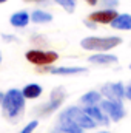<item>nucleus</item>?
Listing matches in <instances>:
<instances>
[{
	"label": "nucleus",
	"mask_w": 131,
	"mask_h": 133,
	"mask_svg": "<svg viewBox=\"0 0 131 133\" xmlns=\"http://www.w3.org/2000/svg\"><path fill=\"white\" fill-rule=\"evenodd\" d=\"M111 28L117 31H131V14L119 12V16L113 20Z\"/></svg>",
	"instance_id": "nucleus-14"
},
{
	"label": "nucleus",
	"mask_w": 131,
	"mask_h": 133,
	"mask_svg": "<svg viewBox=\"0 0 131 133\" xmlns=\"http://www.w3.org/2000/svg\"><path fill=\"white\" fill-rule=\"evenodd\" d=\"M83 110L86 111V115L97 124V125H103V127H108L110 125V118L105 115V111L102 110L100 105H90V107H83Z\"/></svg>",
	"instance_id": "nucleus-12"
},
{
	"label": "nucleus",
	"mask_w": 131,
	"mask_h": 133,
	"mask_svg": "<svg viewBox=\"0 0 131 133\" xmlns=\"http://www.w3.org/2000/svg\"><path fill=\"white\" fill-rule=\"evenodd\" d=\"M25 59L39 68H45V66H51L53 64H56L59 59V54L56 51H51V50L31 48L25 53Z\"/></svg>",
	"instance_id": "nucleus-4"
},
{
	"label": "nucleus",
	"mask_w": 131,
	"mask_h": 133,
	"mask_svg": "<svg viewBox=\"0 0 131 133\" xmlns=\"http://www.w3.org/2000/svg\"><path fill=\"white\" fill-rule=\"evenodd\" d=\"M117 16H119L117 9H105V8H102V9H97V11H93L86 19H90L91 22H94L97 25H111L113 20Z\"/></svg>",
	"instance_id": "nucleus-8"
},
{
	"label": "nucleus",
	"mask_w": 131,
	"mask_h": 133,
	"mask_svg": "<svg viewBox=\"0 0 131 133\" xmlns=\"http://www.w3.org/2000/svg\"><path fill=\"white\" fill-rule=\"evenodd\" d=\"M66 99V90L63 87H56L53 88L51 95H49V99L46 101L45 104H40L39 107L34 108V113L40 118H45V116H51L53 113H56Z\"/></svg>",
	"instance_id": "nucleus-3"
},
{
	"label": "nucleus",
	"mask_w": 131,
	"mask_h": 133,
	"mask_svg": "<svg viewBox=\"0 0 131 133\" xmlns=\"http://www.w3.org/2000/svg\"><path fill=\"white\" fill-rule=\"evenodd\" d=\"M100 5L105 9H117L119 0H100Z\"/></svg>",
	"instance_id": "nucleus-20"
},
{
	"label": "nucleus",
	"mask_w": 131,
	"mask_h": 133,
	"mask_svg": "<svg viewBox=\"0 0 131 133\" xmlns=\"http://www.w3.org/2000/svg\"><path fill=\"white\" fill-rule=\"evenodd\" d=\"M88 5H91V6H96L97 3H100V0H85Z\"/></svg>",
	"instance_id": "nucleus-24"
},
{
	"label": "nucleus",
	"mask_w": 131,
	"mask_h": 133,
	"mask_svg": "<svg viewBox=\"0 0 131 133\" xmlns=\"http://www.w3.org/2000/svg\"><path fill=\"white\" fill-rule=\"evenodd\" d=\"M53 133H57V132H53Z\"/></svg>",
	"instance_id": "nucleus-31"
},
{
	"label": "nucleus",
	"mask_w": 131,
	"mask_h": 133,
	"mask_svg": "<svg viewBox=\"0 0 131 133\" xmlns=\"http://www.w3.org/2000/svg\"><path fill=\"white\" fill-rule=\"evenodd\" d=\"M88 62L94 64V65H99V66H108V65L117 64L119 59L113 53H96V54H91L88 57Z\"/></svg>",
	"instance_id": "nucleus-13"
},
{
	"label": "nucleus",
	"mask_w": 131,
	"mask_h": 133,
	"mask_svg": "<svg viewBox=\"0 0 131 133\" xmlns=\"http://www.w3.org/2000/svg\"><path fill=\"white\" fill-rule=\"evenodd\" d=\"M123 42L119 36H88L80 40V46L86 51H96V53H108L119 46Z\"/></svg>",
	"instance_id": "nucleus-2"
},
{
	"label": "nucleus",
	"mask_w": 131,
	"mask_h": 133,
	"mask_svg": "<svg viewBox=\"0 0 131 133\" xmlns=\"http://www.w3.org/2000/svg\"><path fill=\"white\" fill-rule=\"evenodd\" d=\"M130 70H131V64H130Z\"/></svg>",
	"instance_id": "nucleus-30"
},
{
	"label": "nucleus",
	"mask_w": 131,
	"mask_h": 133,
	"mask_svg": "<svg viewBox=\"0 0 131 133\" xmlns=\"http://www.w3.org/2000/svg\"><path fill=\"white\" fill-rule=\"evenodd\" d=\"M53 132L57 133H83L85 130L82 127H79L74 121H71L68 116H66L63 111H60L59 118H57V125Z\"/></svg>",
	"instance_id": "nucleus-9"
},
{
	"label": "nucleus",
	"mask_w": 131,
	"mask_h": 133,
	"mask_svg": "<svg viewBox=\"0 0 131 133\" xmlns=\"http://www.w3.org/2000/svg\"><path fill=\"white\" fill-rule=\"evenodd\" d=\"M85 25H86V28H90V30H96V28H97V23L91 22L90 19H85Z\"/></svg>",
	"instance_id": "nucleus-23"
},
{
	"label": "nucleus",
	"mask_w": 131,
	"mask_h": 133,
	"mask_svg": "<svg viewBox=\"0 0 131 133\" xmlns=\"http://www.w3.org/2000/svg\"><path fill=\"white\" fill-rule=\"evenodd\" d=\"M66 116L74 121L79 127H82L83 130H93L97 127V124L86 115V111L83 110V107H79V105H69L66 107L65 110H62Z\"/></svg>",
	"instance_id": "nucleus-5"
},
{
	"label": "nucleus",
	"mask_w": 131,
	"mask_h": 133,
	"mask_svg": "<svg viewBox=\"0 0 131 133\" xmlns=\"http://www.w3.org/2000/svg\"><path fill=\"white\" fill-rule=\"evenodd\" d=\"M102 110L105 111V115L110 118L111 122H119L127 116V110L122 101H110V99H103L100 102Z\"/></svg>",
	"instance_id": "nucleus-6"
},
{
	"label": "nucleus",
	"mask_w": 131,
	"mask_h": 133,
	"mask_svg": "<svg viewBox=\"0 0 131 133\" xmlns=\"http://www.w3.org/2000/svg\"><path fill=\"white\" fill-rule=\"evenodd\" d=\"M22 93L25 96V99H39L43 93V88L40 84H35V82H31V84H26L23 88H22Z\"/></svg>",
	"instance_id": "nucleus-17"
},
{
	"label": "nucleus",
	"mask_w": 131,
	"mask_h": 133,
	"mask_svg": "<svg viewBox=\"0 0 131 133\" xmlns=\"http://www.w3.org/2000/svg\"><path fill=\"white\" fill-rule=\"evenodd\" d=\"M102 96L110 101H122L125 99V84L123 82H106L102 85L100 90Z\"/></svg>",
	"instance_id": "nucleus-7"
},
{
	"label": "nucleus",
	"mask_w": 131,
	"mask_h": 133,
	"mask_svg": "<svg viewBox=\"0 0 131 133\" xmlns=\"http://www.w3.org/2000/svg\"><path fill=\"white\" fill-rule=\"evenodd\" d=\"M125 99L131 101V82L125 85Z\"/></svg>",
	"instance_id": "nucleus-22"
},
{
	"label": "nucleus",
	"mask_w": 131,
	"mask_h": 133,
	"mask_svg": "<svg viewBox=\"0 0 131 133\" xmlns=\"http://www.w3.org/2000/svg\"><path fill=\"white\" fill-rule=\"evenodd\" d=\"M2 61H3V56H2V51H0V65H2Z\"/></svg>",
	"instance_id": "nucleus-28"
},
{
	"label": "nucleus",
	"mask_w": 131,
	"mask_h": 133,
	"mask_svg": "<svg viewBox=\"0 0 131 133\" xmlns=\"http://www.w3.org/2000/svg\"><path fill=\"white\" fill-rule=\"evenodd\" d=\"M80 104L82 107H90V105H100V102L103 101V96L102 93L97 91V90H90L86 93H83L80 96Z\"/></svg>",
	"instance_id": "nucleus-15"
},
{
	"label": "nucleus",
	"mask_w": 131,
	"mask_h": 133,
	"mask_svg": "<svg viewBox=\"0 0 131 133\" xmlns=\"http://www.w3.org/2000/svg\"><path fill=\"white\" fill-rule=\"evenodd\" d=\"M2 39L5 42H19V39L16 36H12V34H2Z\"/></svg>",
	"instance_id": "nucleus-21"
},
{
	"label": "nucleus",
	"mask_w": 131,
	"mask_h": 133,
	"mask_svg": "<svg viewBox=\"0 0 131 133\" xmlns=\"http://www.w3.org/2000/svg\"><path fill=\"white\" fill-rule=\"evenodd\" d=\"M3 96H5V93H2V91H0V108H2V102H3Z\"/></svg>",
	"instance_id": "nucleus-26"
},
{
	"label": "nucleus",
	"mask_w": 131,
	"mask_h": 133,
	"mask_svg": "<svg viewBox=\"0 0 131 133\" xmlns=\"http://www.w3.org/2000/svg\"><path fill=\"white\" fill-rule=\"evenodd\" d=\"M97 133H111V132H108V130H100V132H97Z\"/></svg>",
	"instance_id": "nucleus-27"
},
{
	"label": "nucleus",
	"mask_w": 131,
	"mask_h": 133,
	"mask_svg": "<svg viewBox=\"0 0 131 133\" xmlns=\"http://www.w3.org/2000/svg\"><path fill=\"white\" fill-rule=\"evenodd\" d=\"M6 2H8V0H0V5H2V3H6Z\"/></svg>",
	"instance_id": "nucleus-29"
},
{
	"label": "nucleus",
	"mask_w": 131,
	"mask_h": 133,
	"mask_svg": "<svg viewBox=\"0 0 131 133\" xmlns=\"http://www.w3.org/2000/svg\"><path fill=\"white\" fill-rule=\"evenodd\" d=\"M37 125H39V121H37V119H33V121H30L19 133H33L34 130L37 129Z\"/></svg>",
	"instance_id": "nucleus-19"
},
{
	"label": "nucleus",
	"mask_w": 131,
	"mask_h": 133,
	"mask_svg": "<svg viewBox=\"0 0 131 133\" xmlns=\"http://www.w3.org/2000/svg\"><path fill=\"white\" fill-rule=\"evenodd\" d=\"M31 22L35 25H46L53 22V14L46 9H34L31 11Z\"/></svg>",
	"instance_id": "nucleus-16"
},
{
	"label": "nucleus",
	"mask_w": 131,
	"mask_h": 133,
	"mask_svg": "<svg viewBox=\"0 0 131 133\" xmlns=\"http://www.w3.org/2000/svg\"><path fill=\"white\" fill-rule=\"evenodd\" d=\"M40 71H46L49 74H54V76H77V74H83L88 71V68L85 66H45V68H40Z\"/></svg>",
	"instance_id": "nucleus-10"
},
{
	"label": "nucleus",
	"mask_w": 131,
	"mask_h": 133,
	"mask_svg": "<svg viewBox=\"0 0 131 133\" xmlns=\"http://www.w3.org/2000/svg\"><path fill=\"white\" fill-rule=\"evenodd\" d=\"M25 2H30V3H40V2H45V0H25Z\"/></svg>",
	"instance_id": "nucleus-25"
},
{
	"label": "nucleus",
	"mask_w": 131,
	"mask_h": 133,
	"mask_svg": "<svg viewBox=\"0 0 131 133\" xmlns=\"http://www.w3.org/2000/svg\"><path fill=\"white\" fill-rule=\"evenodd\" d=\"M25 108H26V99L22 93V90L19 88H9L2 102V113L3 118L12 124L19 122L23 115H25Z\"/></svg>",
	"instance_id": "nucleus-1"
},
{
	"label": "nucleus",
	"mask_w": 131,
	"mask_h": 133,
	"mask_svg": "<svg viewBox=\"0 0 131 133\" xmlns=\"http://www.w3.org/2000/svg\"><path fill=\"white\" fill-rule=\"evenodd\" d=\"M54 3L59 5L68 14H72L76 11V6H77V0H54Z\"/></svg>",
	"instance_id": "nucleus-18"
},
{
	"label": "nucleus",
	"mask_w": 131,
	"mask_h": 133,
	"mask_svg": "<svg viewBox=\"0 0 131 133\" xmlns=\"http://www.w3.org/2000/svg\"><path fill=\"white\" fill-rule=\"evenodd\" d=\"M30 22H31V12H28L26 9H19V11L12 12L9 17V25L17 30L26 28L30 25Z\"/></svg>",
	"instance_id": "nucleus-11"
}]
</instances>
